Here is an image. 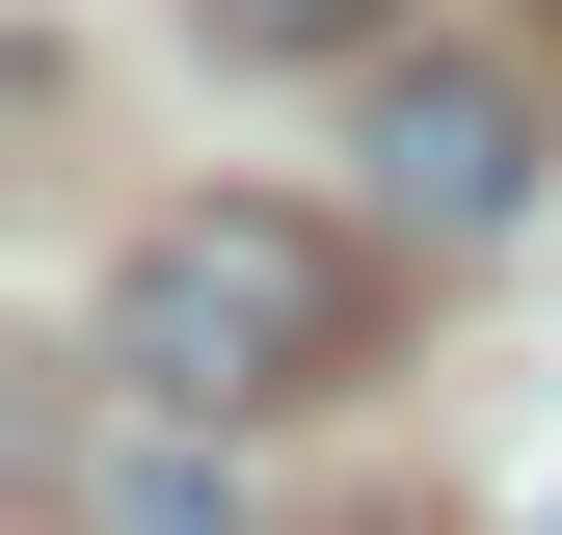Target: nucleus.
<instances>
[{
    "instance_id": "2",
    "label": "nucleus",
    "mask_w": 562,
    "mask_h": 535,
    "mask_svg": "<svg viewBox=\"0 0 562 535\" xmlns=\"http://www.w3.org/2000/svg\"><path fill=\"white\" fill-rule=\"evenodd\" d=\"M348 161H375V241H429V268H482V241L536 215V107L509 81H375Z\"/></svg>"
},
{
    "instance_id": "4",
    "label": "nucleus",
    "mask_w": 562,
    "mask_h": 535,
    "mask_svg": "<svg viewBox=\"0 0 562 535\" xmlns=\"http://www.w3.org/2000/svg\"><path fill=\"white\" fill-rule=\"evenodd\" d=\"M188 27H215V54H375L402 0H188Z\"/></svg>"
},
{
    "instance_id": "1",
    "label": "nucleus",
    "mask_w": 562,
    "mask_h": 535,
    "mask_svg": "<svg viewBox=\"0 0 562 535\" xmlns=\"http://www.w3.org/2000/svg\"><path fill=\"white\" fill-rule=\"evenodd\" d=\"M348 349H375V241L295 215V187H188V215H134L108 295H81V375L161 401V429H268V401H322Z\"/></svg>"
},
{
    "instance_id": "3",
    "label": "nucleus",
    "mask_w": 562,
    "mask_h": 535,
    "mask_svg": "<svg viewBox=\"0 0 562 535\" xmlns=\"http://www.w3.org/2000/svg\"><path fill=\"white\" fill-rule=\"evenodd\" d=\"M108 535H241L215 482H188V429H161V401H134V455H108Z\"/></svg>"
}]
</instances>
